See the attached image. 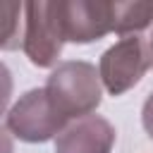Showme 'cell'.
Here are the masks:
<instances>
[{
  "instance_id": "obj_1",
  "label": "cell",
  "mask_w": 153,
  "mask_h": 153,
  "mask_svg": "<svg viewBox=\"0 0 153 153\" xmlns=\"http://www.w3.org/2000/svg\"><path fill=\"white\" fill-rule=\"evenodd\" d=\"M45 93L53 100V105L69 120H81L96 112V108L103 100V81L96 65L86 60H65L60 62L48 81Z\"/></svg>"
},
{
  "instance_id": "obj_2",
  "label": "cell",
  "mask_w": 153,
  "mask_h": 153,
  "mask_svg": "<svg viewBox=\"0 0 153 153\" xmlns=\"http://www.w3.org/2000/svg\"><path fill=\"white\" fill-rule=\"evenodd\" d=\"M65 38L60 0H31L24 2V33L22 50L31 65L48 69L57 67Z\"/></svg>"
},
{
  "instance_id": "obj_3",
  "label": "cell",
  "mask_w": 153,
  "mask_h": 153,
  "mask_svg": "<svg viewBox=\"0 0 153 153\" xmlns=\"http://www.w3.org/2000/svg\"><path fill=\"white\" fill-rule=\"evenodd\" d=\"M72 122L53 105L45 88H31L22 93L5 115V129L26 143H43L57 139Z\"/></svg>"
},
{
  "instance_id": "obj_4",
  "label": "cell",
  "mask_w": 153,
  "mask_h": 153,
  "mask_svg": "<svg viewBox=\"0 0 153 153\" xmlns=\"http://www.w3.org/2000/svg\"><path fill=\"white\" fill-rule=\"evenodd\" d=\"M148 67H153L151 50L141 36L120 38L100 55V62H98L103 88L110 96H122V93L131 91L143 79Z\"/></svg>"
},
{
  "instance_id": "obj_5",
  "label": "cell",
  "mask_w": 153,
  "mask_h": 153,
  "mask_svg": "<svg viewBox=\"0 0 153 153\" xmlns=\"http://www.w3.org/2000/svg\"><path fill=\"white\" fill-rule=\"evenodd\" d=\"M67 43H93L115 33V2L110 0H60Z\"/></svg>"
},
{
  "instance_id": "obj_6",
  "label": "cell",
  "mask_w": 153,
  "mask_h": 153,
  "mask_svg": "<svg viewBox=\"0 0 153 153\" xmlns=\"http://www.w3.org/2000/svg\"><path fill=\"white\" fill-rule=\"evenodd\" d=\"M115 141V127L100 115H88L74 120L55 139V153H112Z\"/></svg>"
},
{
  "instance_id": "obj_7",
  "label": "cell",
  "mask_w": 153,
  "mask_h": 153,
  "mask_svg": "<svg viewBox=\"0 0 153 153\" xmlns=\"http://www.w3.org/2000/svg\"><path fill=\"white\" fill-rule=\"evenodd\" d=\"M153 24V2H120L115 0V33L117 36H139Z\"/></svg>"
},
{
  "instance_id": "obj_8",
  "label": "cell",
  "mask_w": 153,
  "mask_h": 153,
  "mask_svg": "<svg viewBox=\"0 0 153 153\" xmlns=\"http://www.w3.org/2000/svg\"><path fill=\"white\" fill-rule=\"evenodd\" d=\"M19 10H24V5L17 2H5L2 5V14H5V31H2V50H14L22 45V36H19Z\"/></svg>"
},
{
  "instance_id": "obj_9",
  "label": "cell",
  "mask_w": 153,
  "mask_h": 153,
  "mask_svg": "<svg viewBox=\"0 0 153 153\" xmlns=\"http://www.w3.org/2000/svg\"><path fill=\"white\" fill-rule=\"evenodd\" d=\"M141 124H143L148 139L153 141V91H151L148 98L143 100V108H141Z\"/></svg>"
},
{
  "instance_id": "obj_10",
  "label": "cell",
  "mask_w": 153,
  "mask_h": 153,
  "mask_svg": "<svg viewBox=\"0 0 153 153\" xmlns=\"http://www.w3.org/2000/svg\"><path fill=\"white\" fill-rule=\"evenodd\" d=\"M148 50H151V62H153V36H151V41H148Z\"/></svg>"
}]
</instances>
